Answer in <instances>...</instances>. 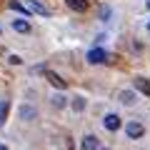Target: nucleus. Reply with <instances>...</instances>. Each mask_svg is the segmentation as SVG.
Wrapping results in <instances>:
<instances>
[{
  "label": "nucleus",
  "mask_w": 150,
  "mask_h": 150,
  "mask_svg": "<svg viewBox=\"0 0 150 150\" xmlns=\"http://www.w3.org/2000/svg\"><path fill=\"white\" fill-rule=\"evenodd\" d=\"M108 60V53L103 48H93L90 53H88V63H93V65H100V63H105Z\"/></svg>",
  "instance_id": "1"
},
{
  "label": "nucleus",
  "mask_w": 150,
  "mask_h": 150,
  "mask_svg": "<svg viewBox=\"0 0 150 150\" xmlns=\"http://www.w3.org/2000/svg\"><path fill=\"white\" fill-rule=\"evenodd\" d=\"M125 133H128V138H143L145 128H143V123L133 120V123H128V125H125Z\"/></svg>",
  "instance_id": "2"
},
{
  "label": "nucleus",
  "mask_w": 150,
  "mask_h": 150,
  "mask_svg": "<svg viewBox=\"0 0 150 150\" xmlns=\"http://www.w3.org/2000/svg\"><path fill=\"white\" fill-rule=\"evenodd\" d=\"M103 125H105V130H110V133H115V130L120 128V118L115 115V112H110V115H105V120H103Z\"/></svg>",
  "instance_id": "3"
},
{
  "label": "nucleus",
  "mask_w": 150,
  "mask_h": 150,
  "mask_svg": "<svg viewBox=\"0 0 150 150\" xmlns=\"http://www.w3.org/2000/svg\"><path fill=\"white\" fill-rule=\"evenodd\" d=\"M45 78H48V83L53 88H58V90H65V88H68V83H65L60 75H55V73H45Z\"/></svg>",
  "instance_id": "4"
},
{
  "label": "nucleus",
  "mask_w": 150,
  "mask_h": 150,
  "mask_svg": "<svg viewBox=\"0 0 150 150\" xmlns=\"http://www.w3.org/2000/svg\"><path fill=\"white\" fill-rule=\"evenodd\" d=\"M83 150H100V143H98L95 135H85L83 138Z\"/></svg>",
  "instance_id": "5"
},
{
  "label": "nucleus",
  "mask_w": 150,
  "mask_h": 150,
  "mask_svg": "<svg viewBox=\"0 0 150 150\" xmlns=\"http://www.w3.org/2000/svg\"><path fill=\"white\" fill-rule=\"evenodd\" d=\"M65 3H68V8L75 10V13H85L88 10V0H65Z\"/></svg>",
  "instance_id": "6"
},
{
  "label": "nucleus",
  "mask_w": 150,
  "mask_h": 150,
  "mask_svg": "<svg viewBox=\"0 0 150 150\" xmlns=\"http://www.w3.org/2000/svg\"><path fill=\"white\" fill-rule=\"evenodd\" d=\"M135 88H138L145 98H150V83L145 80V78H135Z\"/></svg>",
  "instance_id": "7"
},
{
  "label": "nucleus",
  "mask_w": 150,
  "mask_h": 150,
  "mask_svg": "<svg viewBox=\"0 0 150 150\" xmlns=\"http://www.w3.org/2000/svg\"><path fill=\"white\" fill-rule=\"evenodd\" d=\"M28 5H30V10H33V13H40V15H45V18L50 15V10H48V8H45V5H40L38 0H30Z\"/></svg>",
  "instance_id": "8"
},
{
  "label": "nucleus",
  "mask_w": 150,
  "mask_h": 150,
  "mask_svg": "<svg viewBox=\"0 0 150 150\" xmlns=\"http://www.w3.org/2000/svg\"><path fill=\"white\" fill-rule=\"evenodd\" d=\"M20 118H23V120H33V118H35V108L23 105V108H20Z\"/></svg>",
  "instance_id": "9"
},
{
  "label": "nucleus",
  "mask_w": 150,
  "mask_h": 150,
  "mask_svg": "<svg viewBox=\"0 0 150 150\" xmlns=\"http://www.w3.org/2000/svg\"><path fill=\"white\" fill-rule=\"evenodd\" d=\"M8 110H10V103H8V100H0V125L5 123V118H8Z\"/></svg>",
  "instance_id": "10"
},
{
  "label": "nucleus",
  "mask_w": 150,
  "mask_h": 150,
  "mask_svg": "<svg viewBox=\"0 0 150 150\" xmlns=\"http://www.w3.org/2000/svg\"><path fill=\"white\" fill-rule=\"evenodd\" d=\"M13 28H15L18 33H30V23H25V20H15Z\"/></svg>",
  "instance_id": "11"
},
{
  "label": "nucleus",
  "mask_w": 150,
  "mask_h": 150,
  "mask_svg": "<svg viewBox=\"0 0 150 150\" xmlns=\"http://www.w3.org/2000/svg\"><path fill=\"white\" fill-rule=\"evenodd\" d=\"M120 103H125V105H133L135 103V95L130 90H125V93H120Z\"/></svg>",
  "instance_id": "12"
},
{
  "label": "nucleus",
  "mask_w": 150,
  "mask_h": 150,
  "mask_svg": "<svg viewBox=\"0 0 150 150\" xmlns=\"http://www.w3.org/2000/svg\"><path fill=\"white\" fill-rule=\"evenodd\" d=\"M73 110H78V112L85 110V98H75L73 100Z\"/></svg>",
  "instance_id": "13"
},
{
  "label": "nucleus",
  "mask_w": 150,
  "mask_h": 150,
  "mask_svg": "<svg viewBox=\"0 0 150 150\" xmlns=\"http://www.w3.org/2000/svg\"><path fill=\"white\" fill-rule=\"evenodd\" d=\"M8 5H10L13 10H18V13H25V8H23L20 3H18V0H8Z\"/></svg>",
  "instance_id": "14"
},
{
  "label": "nucleus",
  "mask_w": 150,
  "mask_h": 150,
  "mask_svg": "<svg viewBox=\"0 0 150 150\" xmlns=\"http://www.w3.org/2000/svg\"><path fill=\"white\" fill-rule=\"evenodd\" d=\"M63 105H65V100H63L60 95H55V98H53V108H63Z\"/></svg>",
  "instance_id": "15"
},
{
  "label": "nucleus",
  "mask_w": 150,
  "mask_h": 150,
  "mask_svg": "<svg viewBox=\"0 0 150 150\" xmlns=\"http://www.w3.org/2000/svg\"><path fill=\"white\" fill-rule=\"evenodd\" d=\"M100 20H108V18H110V8H100Z\"/></svg>",
  "instance_id": "16"
},
{
  "label": "nucleus",
  "mask_w": 150,
  "mask_h": 150,
  "mask_svg": "<svg viewBox=\"0 0 150 150\" xmlns=\"http://www.w3.org/2000/svg\"><path fill=\"white\" fill-rule=\"evenodd\" d=\"M8 60H10V65H20V63H23V60L18 58V55H10V58H8Z\"/></svg>",
  "instance_id": "17"
},
{
  "label": "nucleus",
  "mask_w": 150,
  "mask_h": 150,
  "mask_svg": "<svg viewBox=\"0 0 150 150\" xmlns=\"http://www.w3.org/2000/svg\"><path fill=\"white\" fill-rule=\"evenodd\" d=\"M0 150H8V148H5V145H0Z\"/></svg>",
  "instance_id": "18"
},
{
  "label": "nucleus",
  "mask_w": 150,
  "mask_h": 150,
  "mask_svg": "<svg viewBox=\"0 0 150 150\" xmlns=\"http://www.w3.org/2000/svg\"><path fill=\"white\" fill-rule=\"evenodd\" d=\"M0 55H3V48H0Z\"/></svg>",
  "instance_id": "19"
},
{
  "label": "nucleus",
  "mask_w": 150,
  "mask_h": 150,
  "mask_svg": "<svg viewBox=\"0 0 150 150\" xmlns=\"http://www.w3.org/2000/svg\"><path fill=\"white\" fill-rule=\"evenodd\" d=\"M148 30H150V23H148Z\"/></svg>",
  "instance_id": "20"
},
{
  "label": "nucleus",
  "mask_w": 150,
  "mask_h": 150,
  "mask_svg": "<svg viewBox=\"0 0 150 150\" xmlns=\"http://www.w3.org/2000/svg\"><path fill=\"white\" fill-rule=\"evenodd\" d=\"M148 8H150V0H148Z\"/></svg>",
  "instance_id": "21"
},
{
  "label": "nucleus",
  "mask_w": 150,
  "mask_h": 150,
  "mask_svg": "<svg viewBox=\"0 0 150 150\" xmlns=\"http://www.w3.org/2000/svg\"><path fill=\"white\" fill-rule=\"evenodd\" d=\"M103 150H105V148H103Z\"/></svg>",
  "instance_id": "22"
}]
</instances>
